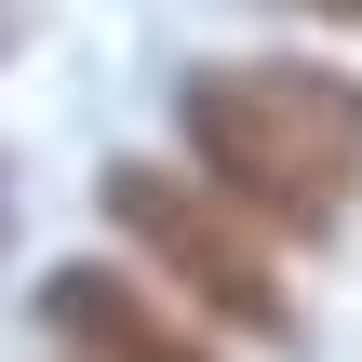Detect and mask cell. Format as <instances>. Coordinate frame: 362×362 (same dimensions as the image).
<instances>
[{
  "label": "cell",
  "instance_id": "cell-1",
  "mask_svg": "<svg viewBox=\"0 0 362 362\" xmlns=\"http://www.w3.org/2000/svg\"><path fill=\"white\" fill-rule=\"evenodd\" d=\"M188 148H202V188L255 228H296L322 242L362 202V81L309 67V54H242V67H188L175 94Z\"/></svg>",
  "mask_w": 362,
  "mask_h": 362
},
{
  "label": "cell",
  "instance_id": "cell-2",
  "mask_svg": "<svg viewBox=\"0 0 362 362\" xmlns=\"http://www.w3.org/2000/svg\"><path fill=\"white\" fill-rule=\"evenodd\" d=\"M107 228L202 309V322H242V336H269V349H296V296H282V269L242 242V215H215V188H188V175H161V161H107Z\"/></svg>",
  "mask_w": 362,
  "mask_h": 362
},
{
  "label": "cell",
  "instance_id": "cell-3",
  "mask_svg": "<svg viewBox=\"0 0 362 362\" xmlns=\"http://www.w3.org/2000/svg\"><path fill=\"white\" fill-rule=\"evenodd\" d=\"M40 336L67 362H215V336H188V322H161L134 282H107V269H54L40 282Z\"/></svg>",
  "mask_w": 362,
  "mask_h": 362
},
{
  "label": "cell",
  "instance_id": "cell-4",
  "mask_svg": "<svg viewBox=\"0 0 362 362\" xmlns=\"http://www.w3.org/2000/svg\"><path fill=\"white\" fill-rule=\"evenodd\" d=\"M13 228H27V215H13V161H0V269H13Z\"/></svg>",
  "mask_w": 362,
  "mask_h": 362
},
{
  "label": "cell",
  "instance_id": "cell-5",
  "mask_svg": "<svg viewBox=\"0 0 362 362\" xmlns=\"http://www.w3.org/2000/svg\"><path fill=\"white\" fill-rule=\"evenodd\" d=\"M13 40H27V0H0V54H13Z\"/></svg>",
  "mask_w": 362,
  "mask_h": 362
},
{
  "label": "cell",
  "instance_id": "cell-6",
  "mask_svg": "<svg viewBox=\"0 0 362 362\" xmlns=\"http://www.w3.org/2000/svg\"><path fill=\"white\" fill-rule=\"evenodd\" d=\"M309 13H362V0H309Z\"/></svg>",
  "mask_w": 362,
  "mask_h": 362
}]
</instances>
